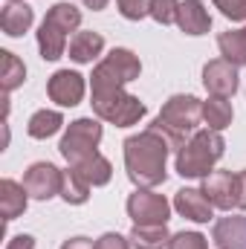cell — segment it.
<instances>
[{
    "mask_svg": "<svg viewBox=\"0 0 246 249\" xmlns=\"http://www.w3.org/2000/svg\"><path fill=\"white\" fill-rule=\"evenodd\" d=\"M99 142H102V124L96 119H75L67 127L58 151H61V157L67 162H75V160L99 151Z\"/></svg>",
    "mask_w": 246,
    "mask_h": 249,
    "instance_id": "52a82bcc",
    "label": "cell"
},
{
    "mask_svg": "<svg viewBox=\"0 0 246 249\" xmlns=\"http://www.w3.org/2000/svg\"><path fill=\"white\" fill-rule=\"evenodd\" d=\"M200 119H203V102L194 99V96L180 93V96H171L162 105L159 116L154 119V124H148V127L157 130L171 145V151H180L185 142L197 133Z\"/></svg>",
    "mask_w": 246,
    "mask_h": 249,
    "instance_id": "7a4b0ae2",
    "label": "cell"
},
{
    "mask_svg": "<svg viewBox=\"0 0 246 249\" xmlns=\"http://www.w3.org/2000/svg\"><path fill=\"white\" fill-rule=\"evenodd\" d=\"M139 72H142L139 58L130 50L116 47V50H110V55H105L102 61L96 64V70H93V93H102V90H124V84L136 81Z\"/></svg>",
    "mask_w": 246,
    "mask_h": 249,
    "instance_id": "5b68a950",
    "label": "cell"
},
{
    "mask_svg": "<svg viewBox=\"0 0 246 249\" xmlns=\"http://www.w3.org/2000/svg\"><path fill=\"white\" fill-rule=\"evenodd\" d=\"M226 151V142L220 130H197L183 148L177 151V174L180 177H209L211 168L220 162Z\"/></svg>",
    "mask_w": 246,
    "mask_h": 249,
    "instance_id": "3957f363",
    "label": "cell"
},
{
    "mask_svg": "<svg viewBox=\"0 0 246 249\" xmlns=\"http://www.w3.org/2000/svg\"><path fill=\"white\" fill-rule=\"evenodd\" d=\"M124 168H127V177L136 188H154L159 183H165L168 171H165V162H168V154H171V145L151 127H145L142 133H133L124 139Z\"/></svg>",
    "mask_w": 246,
    "mask_h": 249,
    "instance_id": "6da1fadb",
    "label": "cell"
},
{
    "mask_svg": "<svg viewBox=\"0 0 246 249\" xmlns=\"http://www.w3.org/2000/svg\"><path fill=\"white\" fill-rule=\"evenodd\" d=\"M6 249H35V238L32 235H15L6 244Z\"/></svg>",
    "mask_w": 246,
    "mask_h": 249,
    "instance_id": "4dcf8cb0",
    "label": "cell"
},
{
    "mask_svg": "<svg viewBox=\"0 0 246 249\" xmlns=\"http://www.w3.org/2000/svg\"><path fill=\"white\" fill-rule=\"evenodd\" d=\"M105 50V38L99 32H75L70 41V58L75 64H90L99 53Z\"/></svg>",
    "mask_w": 246,
    "mask_h": 249,
    "instance_id": "d6986e66",
    "label": "cell"
},
{
    "mask_svg": "<svg viewBox=\"0 0 246 249\" xmlns=\"http://www.w3.org/2000/svg\"><path fill=\"white\" fill-rule=\"evenodd\" d=\"M47 93L55 105L61 107H75L84 99V78L72 70H58L50 81H47Z\"/></svg>",
    "mask_w": 246,
    "mask_h": 249,
    "instance_id": "7c38bea8",
    "label": "cell"
},
{
    "mask_svg": "<svg viewBox=\"0 0 246 249\" xmlns=\"http://www.w3.org/2000/svg\"><path fill=\"white\" fill-rule=\"evenodd\" d=\"M32 20H35V12H32L23 0H18V3H6V6H3L0 26H3V32H6L9 38H20L23 32H29Z\"/></svg>",
    "mask_w": 246,
    "mask_h": 249,
    "instance_id": "e0dca14e",
    "label": "cell"
},
{
    "mask_svg": "<svg viewBox=\"0 0 246 249\" xmlns=\"http://www.w3.org/2000/svg\"><path fill=\"white\" fill-rule=\"evenodd\" d=\"M127 238L133 249H165L171 241V232L165 223L162 226H133Z\"/></svg>",
    "mask_w": 246,
    "mask_h": 249,
    "instance_id": "44dd1931",
    "label": "cell"
},
{
    "mask_svg": "<svg viewBox=\"0 0 246 249\" xmlns=\"http://www.w3.org/2000/svg\"><path fill=\"white\" fill-rule=\"evenodd\" d=\"M70 168H72L81 180H87L90 186H107L110 177H113V165H110V160L102 157L99 151H93V154H87V157L70 162Z\"/></svg>",
    "mask_w": 246,
    "mask_h": 249,
    "instance_id": "9a60e30c",
    "label": "cell"
},
{
    "mask_svg": "<svg viewBox=\"0 0 246 249\" xmlns=\"http://www.w3.org/2000/svg\"><path fill=\"white\" fill-rule=\"evenodd\" d=\"M168 249H209V241L200 232H177L171 235Z\"/></svg>",
    "mask_w": 246,
    "mask_h": 249,
    "instance_id": "4316f807",
    "label": "cell"
},
{
    "mask_svg": "<svg viewBox=\"0 0 246 249\" xmlns=\"http://www.w3.org/2000/svg\"><path fill=\"white\" fill-rule=\"evenodd\" d=\"M177 26L183 29L185 35H206L211 29V15L200 0H183L180 12H177Z\"/></svg>",
    "mask_w": 246,
    "mask_h": 249,
    "instance_id": "2e32d148",
    "label": "cell"
},
{
    "mask_svg": "<svg viewBox=\"0 0 246 249\" xmlns=\"http://www.w3.org/2000/svg\"><path fill=\"white\" fill-rule=\"evenodd\" d=\"M61 124H64V116L58 110H38V113H32L26 130H29L32 139H50V136H55L61 130Z\"/></svg>",
    "mask_w": 246,
    "mask_h": 249,
    "instance_id": "603a6c76",
    "label": "cell"
},
{
    "mask_svg": "<svg viewBox=\"0 0 246 249\" xmlns=\"http://www.w3.org/2000/svg\"><path fill=\"white\" fill-rule=\"evenodd\" d=\"M61 249H96V244L90 241V238H70V241H64L61 244Z\"/></svg>",
    "mask_w": 246,
    "mask_h": 249,
    "instance_id": "1f68e13d",
    "label": "cell"
},
{
    "mask_svg": "<svg viewBox=\"0 0 246 249\" xmlns=\"http://www.w3.org/2000/svg\"><path fill=\"white\" fill-rule=\"evenodd\" d=\"M127 241H130V238H122L119 232H107V235H102V238L96 241V249H130Z\"/></svg>",
    "mask_w": 246,
    "mask_h": 249,
    "instance_id": "f546056e",
    "label": "cell"
},
{
    "mask_svg": "<svg viewBox=\"0 0 246 249\" xmlns=\"http://www.w3.org/2000/svg\"><path fill=\"white\" fill-rule=\"evenodd\" d=\"M116 3L127 20H142L145 15H151V0H116Z\"/></svg>",
    "mask_w": 246,
    "mask_h": 249,
    "instance_id": "83f0119b",
    "label": "cell"
},
{
    "mask_svg": "<svg viewBox=\"0 0 246 249\" xmlns=\"http://www.w3.org/2000/svg\"><path fill=\"white\" fill-rule=\"evenodd\" d=\"M23 81H26V64L20 61L15 53L3 50V53H0V87H3V93L9 96V93L18 90Z\"/></svg>",
    "mask_w": 246,
    "mask_h": 249,
    "instance_id": "ffe728a7",
    "label": "cell"
},
{
    "mask_svg": "<svg viewBox=\"0 0 246 249\" xmlns=\"http://www.w3.org/2000/svg\"><path fill=\"white\" fill-rule=\"evenodd\" d=\"M211 241L220 249H246V217L241 214L220 217L211 229Z\"/></svg>",
    "mask_w": 246,
    "mask_h": 249,
    "instance_id": "5bb4252c",
    "label": "cell"
},
{
    "mask_svg": "<svg viewBox=\"0 0 246 249\" xmlns=\"http://www.w3.org/2000/svg\"><path fill=\"white\" fill-rule=\"evenodd\" d=\"M232 116H235V110H232V105L226 99L211 96L209 102H203V122L211 130H226L232 124Z\"/></svg>",
    "mask_w": 246,
    "mask_h": 249,
    "instance_id": "cb8c5ba5",
    "label": "cell"
},
{
    "mask_svg": "<svg viewBox=\"0 0 246 249\" xmlns=\"http://www.w3.org/2000/svg\"><path fill=\"white\" fill-rule=\"evenodd\" d=\"M23 186L29 191V197H35V200H53L55 194H61L64 171H58L53 162H35L26 168Z\"/></svg>",
    "mask_w": 246,
    "mask_h": 249,
    "instance_id": "9c48e42d",
    "label": "cell"
},
{
    "mask_svg": "<svg viewBox=\"0 0 246 249\" xmlns=\"http://www.w3.org/2000/svg\"><path fill=\"white\" fill-rule=\"evenodd\" d=\"M177 12H180V0H151V18L162 26L177 23Z\"/></svg>",
    "mask_w": 246,
    "mask_h": 249,
    "instance_id": "484cf974",
    "label": "cell"
},
{
    "mask_svg": "<svg viewBox=\"0 0 246 249\" xmlns=\"http://www.w3.org/2000/svg\"><path fill=\"white\" fill-rule=\"evenodd\" d=\"M217 47H220V55H223L226 61H232L235 67H246V29L220 32Z\"/></svg>",
    "mask_w": 246,
    "mask_h": 249,
    "instance_id": "7402d4cb",
    "label": "cell"
},
{
    "mask_svg": "<svg viewBox=\"0 0 246 249\" xmlns=\"http://www.w3.org/2000/svg\"><path fill=\"white\" fill-rule=\"evenodd\" d=\"M229 20H246V0H211Z\"/></svg>",
    "mask_w": 246,
    "mask_h": 249,
    "instance_id": "f1b7e54d",
    "label": "cell"
},
{
    "mask_svg": "<svg viewBox=\"0 0 246 249\" xmlns=\"http://www.w3.org/2000/svg\"><path fill=\"white\" fill-rule=\"evenodd\" d=\"M87 9H93V12H102L105 6H107V0H81Z\"/></svg>",
    "mask_w": 246,
    "mask_h": 249,
    "instance_id": "836d02e7",
    "label": "cell"
},
{
    "mask_svg": "<svg viewBox=\"0 0 246 249\" xmlns=\"http://www.w3.org/2000/svg\"><path fill=\"white\" fill-rule=\"evenodd\" d=\"M9 3H18V0H9Z\"/></svg>",
    "mask_w": 246,
    "mask_h": 249,
    "instance_id": "e575fe53",
    "label": "cell"
},
{
    "mask_svg": "<svg viewBox=\"0 0 246 249\" xmlns=\"http://www.w3.org/2000/svg\"><path fill=\"white\" fill-rule=\"evenodd\" d=\"M203 84L217 99H232L238 93V67L226 58H214L203 67Z\"/></svg>",
    "mask_w": 246,
    "mask_h": 249,
    "instance_id": "8fae6325",
    "label": "cell"
},
{
    "mask_svg": "<svg viewBox=\"0 0 246 249\" xmlns=\"http://www.w3.org/2000/svg\"><path fill=\"white\" fill-rule=\"evenodd\" d=\"M93 113L105 122L116 124V127H130L145 116V105L124 93V90H102V93H93Z\"/></svg>",
    "mask_w": 246,
    "mask_h": 249,
    "instance_id": "8992f818",
    "label": "cell"
},
{
    "mask_svg": "<svg viewBox=\"0 0 246 249\" xmlns=\"http://www.w3.org/2000/svg\"><path fill=\"white\" fill-rule=\"evenodd\" d=\"M61 197L70 203V206H81V203H87V197H90V183L81 180V177L70 168V171H64Z\"/></svg>",
    "mask_w": 246,
    "mask_h": 249,
    "instance_id": "d4e9b609",
    "label": "cell"
},
{
    "mask_svg": "<svg viewBox=\"0 0 246 249\" xmlns=\"http://www.w3.org/2000/svg\"><path fill=\"white\" fill-rule=\"evenodd\" d=\"M238 209H246V168L238 174Z\"/></svg>",
    "mask_w": 246,
    "mask_h": 249,
    "instance_id": "d6a6232c",
    "label": "cell"
},
{
    "mask_svg": "<svg viewBox=\"0 0 246 249\" xmlns=\"http://www.w3.org/2000/svg\"><path fill=\"white\" fill-rule=\"evenodd\" d=\"M127 214L133 226H162L171 217V203L151 188H136L127 197Z\"/></svg>",
    "mask_w": 246,
    "mask_h": 249,
    "instance_id": "ba28073f",
    "label": "cell"
},
{
    "mask_svg": "<svg viewBox=\"0 0 246 249\" xmlns=\"http://www.w3.org/2000/svg\"><path fill=\"white\" fill-rule=\"evenodd\" d=\"M174 209L183 217L194 220V223H209L211 212H214V206L209 203V197L203 194V188H180L174 194Z\"/></svg>",
    "mask_w": 246,
    "mask_h": 249,
    "instance_id": "4fadbf2b",
    "label": "cell"
},
{
    "mask_svg": "<svg viewBox=\"0 0 246 249\" xmlns=\"http://www.w3.org/2000/svg\"><path fill=\"white\" fill-rule=\"evenodd\" d=\"M203 194L214 209H223V212L238 209V174L211 171L209 177H203Z\"/></svg>",
    "mask_w": 246,
    "mask_h": 249,
    "instance_id": "30bf717a",
    "label": "cell"
},
{
    "mask_svg": "<svg viewBox=\"0 0 246 249\" xmlns=\"http://www.w3.org/2000/svg\"><path fill=\"white\" fill-rule=\"evenodd\" d=\"M26 200H29L26 186H20L15 180H3L0 183V214H3L6 223L15 220V217H20L26 212Z\"/></svg>",
    "mask_w": 246,
    "mask_h": 249,
    "instance_id": "ac0fdd59",
    "label": "cell"
},
{
    "mask_svg": "<svg viewBox=\"0 0 246 249\" xmlns=\"http://www.w3.org/2000/svg\"><path fill=\"white\" fill-rule=\"evenodd\" d=\"M81 23V12L72 6V3H55L41 29H38V50H41V58L44 61H58L67 50V35L75 32Z\"/></svg>",
    "mask_w": 246,
    "mask_h": 249,
    "instance_id": "277c9868",
    "label": "cell"
}]
</instances>
